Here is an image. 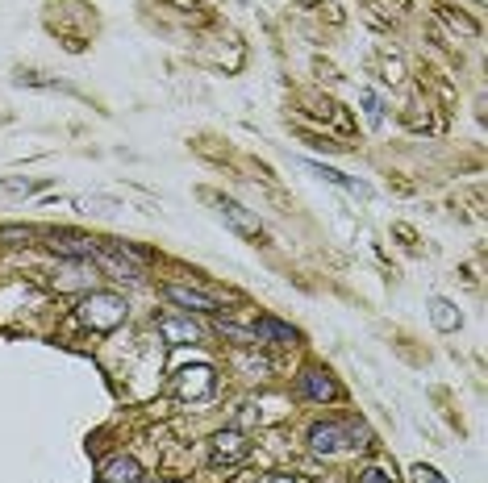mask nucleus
Returning <instances> with one entry per match:
<instances>
[{"instance_id":"17","label":"nucleus","mask_w":488,"mask_h":483,"mask_svg":"<svg viewBox=\"0 0 488 483\" xmlns=\"http://www.w3.org/2000/svg\"><path fill=\"white\" fill-rule=\"evenodd\" d=\"M259 483H309V479H301V475H268V479H259Z\"/></svg>"},{"instance_id":"3","label":"nucleus","mask_w":488,"mask_h":483,"mask_svg":"<svg viewBox=\"0 0 488 483\" xmlns=\"http://www.w3.org/2000/svg\"><path fill=\"white\" fill-rule=\"evenodd\" d=\"M213 367H205V362H196V367H184L180 375H176V396L184 400H205L209 392H213Z\"/></svg>"},{"instance_id":"8","label":"nucleus","mask_w":488,"mask_h":483,"mask_svg":"<svg viewBox=\"0 0 488 483\" xmlns=\"http://www.w3.org/2000/svg\"><path fill=\"white\" fill-rule=\"evenodd\" d=\"M163 296H167L171 304H180V309H188V313H218V301H213L209 292H201V288H184V284H167V288H163Z\"/></svg>"},{"instance_id":"2","label":"nucleus","mask_w":488,"mask_h":483,"mask_svg":"<svg viewBox=\"0 0 488 483\" xmlns=\"http://www.w3.org/2000/svg\"><path fill=\"white\" fill-rule=\"evenodd\" d=\"M309 446H313V454L334 459L342 450H364L372 442H367V425L359 421H318L309 429Z\"/></svg>"},{"instance_id":"11","label":"nucleus","mask_w":488,"mask_h":483,"mask_svg":"<svg viewBox=\"0 0 488 483\" xmlns=\"http://www.w3.org/2000/svg\"><path fill=\"white\" fill-rule=\"evenodd\" d=\"M313 175H321V180H330V183H338V188H351V192H359V196H367V183H359V180H347L342 171H334V167H326V163H305Z\"/></svg>"},{"instance_id":"1","label":"nucleus","mask_w":488,"mask_h":483,"mask_svg":"<svg viewBox=\"0 0 488 483\" xmlns=\"http://www.w3.org/2000/svg\"><path fill=\"white\" fill-rule=\"evenodd\" d=\"M75 317H80V326H88L92 334H113L117 326H125L130 304H125V296H117V292H88L84 301L75 304Z\"/></svg>"},{"instance_id":"6","label":"nucleus","mask_w":488,"mask_h":483,"mask_svg":"<svg viewBox=\"0 0 488 483\" xmlns=\"http://www.w3.org/2000/svg\"><path fill=\"white\" fill-rule=\"evenodd\" d=\"M246 454H251V442H246V434H238V429H221V434L213 437V462H218V467L243 462Z\"/></svg>"},{"instance_id":"7","label":"nucleus","mask_w":488,"mask_h":483,"mask_svg":"<svg viewBox=\"0 0 488 483\" xmlns=\"http://www.w3.org/2000/svg\"><path fill=\"white\" fill-rule=\"evenodd\" d=\"M159 334L171 342V346H196V342H205V329L196 326L193 317H163Z\"/></svg>"},{"instance_id":"16","label":"nucleus","mask_w":488,"mask_h":483,"mask_svg":"<svg viewBox=\"0 0 488 483\" xmlns=\"http://www.w3.org/2000/svg\"><path fill=\"white\" fill-rule=\"evenodd\" d=\"M409 475H414V483H442L439 471H434V467H422V462H417V467H414Z\"/></svg>"},{"instance_id":"12","label":"nucleus","mask_w":488,"mask_h":483,"mask_svg":"<svg viewBox=\"0 0 488 483\" xmlns=\"http://www.w3.org/2000/svg\"><path fill=\"white\" fill-rule=\"evenodd\" d=\"M430 317H434V326H439V329H459V313H455V304L442 301V296L430 301Z\"/></svg>"},{"instance_id":"4","label":"nucleus","mask_w":488,"mask_h":483,"mask_svg":"<svg viewBox=\"0 0 488 483\" xmlns=\"http://www.w3.org/2000/svg\"><path fill=\"white\" fill-rule=\"evenodd\" d=\"M50 250L63 254V258H75V263H92L97 258V242L72 230H55L50 233Z\"/></svg>"},{"instance_id":"15","label":"nucleus","mask_w":488,"mask_h":483,"mask_svg":"<svg viewBox=\"0 0 488 483\" xmlns=\"http://www.w3.org/2000/svg\"><path fill=\"white\" fill-rule=\"evenodd\" d=\"M359 483H397L384 467H367V471H359Z\"/></svg>"},{"instance_id":"13","label":"nucleus","mask_w":488,"mask_h":483,"mask_svg":"<svg viewBox=\"0 0 488 483\" xmlns=\"http://www.w3.org/2000/svg\"><path fill=\"white\" fill-rule=\"evenodd\" d=\"M255 342H263V338H276V342H296V334L288 326H280V321H271V317H263V321H255Z\"/></svg>"},{"instance_id":"9","label":"nucleus","mask_w":488,"mask_h":483,"mask_svg":"<svg viewBox=\"0 0 488 483\" xmlns=\"http://www.w3.org/2000/svg\"><path fill=\"white\" fill-rule=\"evenodd\" d=\"M100 483H142V467L134 459L117 454V459H109L100 467Z\"/></svg>"},{"instance_id":"5","label":"nucleus","mask_w":488,"mask_h":483,"mask_svg":"<svg viewBox=\"0 0 488 483\" xmlns=\"http://www.w3.org/2000/svg\"><path fill=\"white\" fill-rule=\"evenodd\" d=\"M209 200L218 205V213L230 221V225L243 233V238H263V225H259V217H251V213H246L238 200H226V196H209Z\"/></svg>"},{"instance_id":"10","label":"nucleus","mask_w":488,"mask_h":483,"mask_svg":"<svg viewBox=\"0 0 488 483\" xmlns=\"http://www.w3.org/2000/svg\"><path fill=\"white\" fill-rule=\"evenodd\" d=\"M301 392H305L309 400H318V404H326V400L338 396V387H334V379H330L326 371H318V367H309V371L301 375Z\"/></svg>"},{"instance_id":"14","label":"nucleus","mask_w":488,"mask_h":483,"mask_svg":"<svg viewBox=\"0 0 488 483\" xmlns=\"http://www.w3.org/2000/svg\"><path fill=\"white\" fill-rule=\"evenodd\" d=\"M364 113H367V121H372V125H380V121H384V105H380V97L376 92H364Z\"/></svg>"},{"instance_id":"18","label":"nucleus","mask_w":488,"mask_h":483,"mask_svg":"<svg viewBox=\"0 0 488 483\" xmlns=\"http://www.w3.org/2000/svg\"><path fill=\"white\" fill-rule=\"evenodd\" d=\"M301 4H318V0H301Z\"/></svg>"}]
</instances>
